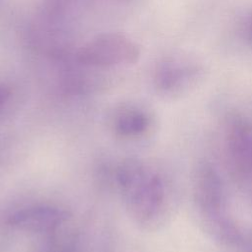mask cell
<instances>
[{
    "mask_svg": "<svg viewBox=\"0 0 252 252\" xmlns=\"http://www.w3.org/2000/svg\"><path fill=\"white\" fill-rule=\"evenodd\" d=\"M140 56L138 45L124 34L103 33L83 45L77 52L76 59L88 67L106 68L130 65Z\"/></svg>",
    "mask_w": 252,
    "mask_h": 252,
    "instance_id": "cell-3",
    "label": "cell"
},
{
    "mask_svg": "<svg viewBox=\"0 0 252 252\" xmlns=\"http://www.w3.org/2000/svg\"><path fill=\"white\" fill-rule=\"evenodd\" d=\"M195 186L197 207L210 231L226 243L240 241V231L227 212L225 192L217 172L211 167L202 168Z\"/></svg>",
    "mask_w": 252,
    "mask_h": 252,
    "instance_id": "cell-2",
    "label": "cell"
},
{
    "mask_svg": "<svg viewBox=\"0 0 252 252\" xmlns=\"http://www.w3.org/2000/svg\"><path fill=\"white\" fill-rule=\"evenodd\" d=\"M151 125L149 115L137 108H125L117 113L113 121V129L124 138H136L148 131Z\"/></svg>",
    "mask_w": 252,
    "mask_h": 252,
    "instance_id": "cell-7",
    "label": "cell"
},
{
    "mask_svg": "<svg viewBox=\"0 0 252 252\" xmlns=\"http://www.w3.org/2000/svg\"><path fill=\"white\" fill-rule=\"evenodd\" d=\"M68 219V213L50 205H32L21 208L9 217V224L29 232H50Z\"/></svg>",
    "mask_w": 252,
    "mask_h": 252,
    "instance_id": "cell-6",
    "label": "cell"
},
{
    "mask_svg": "<svg viewBox=\"0 0 252 252\" xmlns=\"http://www.w3.org/2000/svg\"><path fill=\"white\" fill-rule=\"evenodd\" d=\"M116 181L130 215L145 226L161 223L168 210V194L163 178L138 160L122 161Z\"/></svg>",
    "mask_w": 252,
    "mask_h": 252,
    "instance_id": "cell-1",
    "label": "cell"
},
{
    "mask_svg": "<svg viewBox=\"0 0 252 252\" xmlns=\"http://www.w3.org/2000/svg\"><path fill=\"white\" fill-rule=\"evenodd\" d=\"M225 147L235 177L252 192V123L239 117L228 122Z\"/></svg>",
    "mask_w": 252,
    "mask_h": 252,
    "instance_id": "cell-4",
    "label": "cell"
},
{
    "mask_svg": "<svg viewBox=\"0 0 252 252\" xmlns=\"http://www.w3.org/2000/svg\"><path fill=\"white\" fill-rule=\"evenodd\" d=\"M12 96V91L5 85H0V112L8 104Z\"/></svg>",
    "mask_w": 252,
    "mask_h": 252,
    "instance_id": "cell-8",
    "label": "cell"
},
{
    "mask_svg": "<svg viewBox=\"0 0 252 252\" xmlns=\"http://www.w3.org/2000/svg\"><path fill=\"white\" fill-rule=\"evenodd\" d=\"M249 34H250V38L252 39V24H251L250 29H249Z\"/></svg>",
    "mask_w": 252,
    "mask_h": 252,
    "instance_id": "cell-9",
    "label": "cell"
},
{
    "mask_svg": "<svg viewBox=\"0 0 252 252\" xmlns=\"http://www.w3.org/2000/svg\"><path fill=\"white\" fill-rule=\"evenodd\" d=\"M200 73V67L188 59L167 58L157 66L154 81L160 93L175 95L193 87L198 81Z\"/></svg>",
    "mask_w": 252,
    "mask_h": 252,
    "instance_id": "cell-5",
    "label": "cell"
}]
</instances>
